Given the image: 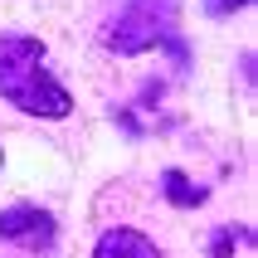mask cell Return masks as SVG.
<instances>
[{"instance_id": "cell-1", "label": "cell", "mask_w": 258, "mask_h": 258, "mask_svg": "<svg viewBox=\"0 0 258 258\" xmlns=\"http://www.w3.org/2000/svg\"><path fill=\"white\" fill-rule=\"evenodd\" d=\"M0 98L29 117H49V122L73 112L69 88L44 69V44L29 39V34L0 39Z\"/></svg>"}, {"instance_id": "cell-2", "label": "cell", "mask_w": 258, "mask_h": 258, "mask_svg": "<svg viewBox=\"0 0 258 258\" xmlns=\"http://www.w3.org/2000/svg\"><path fill=\"white\" fill-rule=\"evenodd\" d=\"M102 44L112 49V54H146V49H171L175 69H185L190 63V49L180 39V10H175V0H122L117 15L107 20L102 29Z\"/></svg>"}, {"instance_id": "cell-3", "label": "cell", "mask_w": 258, "mask_h": 258, "mask_svg": "<svg viewBox=\"0 0 258 258\" xmlns=\"http://www.w3.org/2000/svg\"><path fill=\"white\" fill-rule=\"evenodd\" d=\"M58 239V224L49 210L39 205H10V210H0V244H20L29 253H49Z\"/></svg>"}, {"instance_id": "cell-4", "label": "cell", "mask_w": 258, "mask_h": 258, "mask_svg": "<svg viewBox=\"0 0 258 258\" xmlns=\"http://www.w3.org/2000/svg\"><path fill=\"white\" fill-rule=\"evenodd\" d=\"M93 258H161V248L146 239L142 229H127V224H117V229H102L98 248Z\"/></svg>"}, {"instance_id": "cell-5", "label": "cell", "mask_w": 258, "mask_h": 258, "mask_svg": "<svg viewBox=\"0 0 258 258\" xmlns=\"http://www.w3.org/2000/svg\"><path fill=\"white\" fill-rule=\"evenodd\" d=\"M253 248H258L253 224H219V229L210 234L205 258H253Z\"/></svg>"}, {"instance_id": "cell-6", "label": "cell", "mask_w": 258, "mask_h": 258, "mask_svg": "<svg viewBox=\"0 0 258 258\" xmlns=\"http://www.w3.org/2000/svg\"><path fill=\"white\" fill-rule=\"evenodd\" d=\"M161 195H166L175 210H195V205L210 200V190L195 185V180H190L185 171H175V166H171V171H161Z\"/></svg>"}, {"instance_id": "cell-7", "label": "cell", "mask_w": 258, "mask_h": 258, "mask_svg": "<svg viewBox=\"0 0 258 258\" xmlns=\"http://www.w3.org/2000/svg\"><path fill=\"white\" fill-rule=\"evenodd\" d=\"M244 5H253V0H205V10L219 15V20H224V15H234V10H244Z\"/></svg>"}]
</instances>
